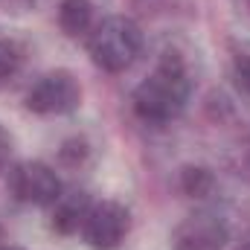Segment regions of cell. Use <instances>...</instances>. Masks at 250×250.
Segmentation results:
<instances>
[{
	"instance_id": "6da1fadb",
	"label": "cell",
	"mask_w": 250,
	"mask_h": 250,
	"mask_svg": "<svg viewBox=\"0 0 250 250\" xmlns=\"http://www.w3.org/2000/svg\"><path fill=\"white\" fill-rule=\"evenodd\" d=\"M192 93V79L184 59L178 53H166L157 70L137 84L134 90V114L143 123L163 125L184 114Z\"/></svg>"
},
{
	"instance_id": "7a4b0ae2",
	"label": "cell",
	"mask_w": 250,
	"mask_h": 250,
	"mask_svg": "<svg viewBox=\"0 0 250 250\" xmlns=\"http://www.w3.org/2000/svg\"><path fill=\"white\" fill-rule=\"evenodd\" d=\"M87 50H90V59L96 67H102L108 73H123L137 62V56L143 50V32L131 18L114 15V18H105L93 29Z\"/></svg>"
},
{
	"instance_id": "3957f363",
	"label": "cell",
	"mask_w": 250,
	"mask_h": 250,
	"mask_svg": "<svg viewBox=\"0 0 250 250\" xmlns=\"http://www.w3.org/2000/svg\"><path fill=\"white\" fill-rule=\"evenodd\" d=\"M9 192L21 204L32 207H53L62 198L59 175L41 160H23L9 169Z\"/></svg>"
},
{
	"instance_id": "277c9868",
	"label": "cell",
	"mask_w": 250,
	"mask_h": 250,
	"mask_svg": "<svg viewBox=\"0 0 250 250\" xmlns=\"http://www.w3.org/2000/svg\"><path fill=\"white\" fill-rule=\"evenodd\" d=\"M82 102V87L70 70H53L32 84L26 93V108L32 114H70Z\"/></svg>"
},
{
	"instance_id": "5b68a950",
	"label": "cell",
	"mask_w": 250,
	"mask_h": 250,
	"mask_svg": "<svg viewBox=\"0 0 250 250\" xmlns=\"http://www.w3.org/2000/svg\"><path fill=\"white\" fill-rule=\"evenodd\" d=\"M128 227H131V215L123 204L102 201V204L90 207V212L82 224V233H84V242L93 250H114L120 248Z\"/></svg>"
},
{
	"instance_id": "8992f818",
	"label": "cell",
	"mask_w": 250,
	"mask_h": 250,
	"mask_svg": "<svg viewBox=\"0 0 250 250\" xmlns=\"http://www.w3.org/2000/svg\"><path fill=\"white\" fill-rule=\"evenodd\" d=\"M230 239V227L215 212H195L184 218L172 233L175 250H224Z\"/></svg>"
},
{
	"instance_id": "52a82bcc",
	"label": "cell",
	"mask_w": 250,
	"mask_h": 250,
	"mask_svg": "<svg viewBox=\"0 0 250 250\" xmlns=\"http://www.w3.org/2000/svg\"><path fill=\"white\" fill-rule=\"evenodd\" d=\"M90 212V201L84 192H70V195H62L56 204H53V227L59 233H76L84 218Z\"/></svg>"
},
{
	"instance_id": "ba28073f",
	"label": "cell",
	"mask_w": 250,
	"mask_h": 250,
	"mask_svg": "<svg viewBox=\"0 0 250 250\" xmlns=\"http://www.w3.org/2000/svg\"><path fill=\"white\" fill-rule=\"evenodd\" d=\"M59 26L70 38L84 35L93 26V3L90 0H62V6H59Z\"/></svg>"
},
{
	"instance_id": "9c48e42d",
	"label": "cell",
	"mask_w": 250,
	"mask_h": 250,
	"mask_svg": "<svg viewBox=\"0 0 250 250\" xmlns=\"http://www.w3.org/2000/svg\"><path fill=\"white\" fill-rule=\"evenodd\" d=\"M212 187H215V178L204 166H187L181 172V189L192 198H207L212 192Z\"/></svg>"
},
{
	"instance_id": "30bf717a",
	"label": "cell",
	"mask_w": 250,
	"mask_h": 250,
	"mask_svg": "<svg viewBox=\"0 0 250 250\" xmlns=\"http://www.w3.org/2000/svg\"><path fill=\"white\" fill-rule=\"evenodd\" d=\"M23 64V47L18 41H0V82L12 79Z\"/></svg>"
},
{
	"instance_id": "8fae6325",
	"label": "cell",
	"mask_w": 250,
	"mask_h": 250,
	"mask_svg": "<svg viewBox=\"0 0 250 250\" xmlns=\"http://www.w3.org/2000/svg\"><path fill=\"white\" fill-rule=\"evenodd\" d=\"M233 82H236V87L250 96V53L245 56H239L236 62H233Z\"/></svg>"
},
{
	"instance_id": "7c38bea8",
	"label": "cell",
	"mask_w": 250,
	"mask_h": 250,
	"mask_svg": "<svg viewBox=\"0 0 250 250\" xmlns=\"http://www.w3.org/2000/svg\"><path fill=\"white\" fill-rule=\"evenodd\" d=\"M9 157H12V137H9L6 128L0 125V172L9 166Z\"/></svg>"
},
{
	"instance_id": "4fadbf2b",
	"label": "cell",
	"mask_w": 250,
	"mask_h": 250,
	"mask_svg": "<svg viewBox=\"0 0 250 250\" xmlns=\"http://www.w3.org/2000/svg\"><path fill=\"white\" fill-rule=\"evenodd\" d=\"M239 250H250V233L242 239V242H239Z\"/></svg>"
},
{
	"instance_id": "5bb4252c",
	"label": "cell",
	"mask_w": 250,
	"mask_h": 250,
	"mask_svg": "<svg viewBox=\"0 0 250 250\" xmlns=\"http://www.w3.org/2000/svg\"><path fill=\"white\" fill-rule=\"evenodd\" d=\"M0 250H23V248H15V245H3Z\"/></svg>"
},
{
	"instance_id": "9a60e30c",
	"label": "cell",
	"mask_w": 250,
	"mask_h": 250,
	"mask_svg": "<svg viewBox=\"0 0 250 250\" xmlns=\"http://www.w3.org/2000/svg\"><path fill=\"white\" fill-rule=\"evenodd\" d=\"M248 172H250V146H248Z\"/></svg>"
}]
</instances>
